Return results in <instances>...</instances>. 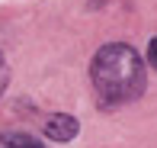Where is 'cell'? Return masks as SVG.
I'll return each instance as SVG.
<instances>
[{
	"label": "cell",
	"instance_id": "obj_1",
	"mask_svg": "<svg viewBox=\"0 0 157 148\" xmlns=\"http://www.w3.org/2000/svg\"><path fill=\"white\" fill-rule=\"evenodd\" d=\"M90 84L103 106L128 103L144 94V65L141 55L125 42H109L93 55L90 65Z\"/></svg>",
	"mask_w": 157,
	"mask_h": 148
},
{
	"label": "cell",
	"instance_id": "obj_2",
	"mask_svg": "<svg viewBox=\"0 0 157 148\" xmlns=\"http://www.w3.org/2000/svg\"><path fill=\"white\" fill-rule=\"evenodd\" d=\"M77 119L74 116H67V113H55L52 119L45 122V135L52 138V142H71V138L77 135Z\"/></svg>",
	"mask_w": 157,
	"mask_h": 148
},
{
	"label": "cell",
	"instance_id": "obj_3",
	"mask_svg": "<svg viewBox=\"0 0 157 148\" xmlns=\"http://www.w3.org/2000/svg\"><path fill=\"white\" fill-rule=\"evenodd\" d=\"M0 148H45L35 135H26V132H3L0 135Z\"/></svg>",
	"mask_w": 157,
	"mask_h": 148
},
{
	"label": "cell",
	"instance_id": "obj_4",
	"mask_svg": "<svg viewBox=\"0 0 157 148\" xmlns=\"http://www.w3.org/2000/svg\"><path fill=\"white\" fill-rule=\"evenodd\" d=\"M147 61L157 68V39H151V45H147Z\"/></svg>",
	"mask_w": 157,
	"mask_h": 148
},
{
	"label": "cell",
	"instance_id": "obj_5",
	"mask_svg": "<svg viewBox=\"0 0 157 148\" xmlns=\"http://www.w3.org/2000/svg\"><path fill=\"white\" fill-rule=\"evenodd\" d=\"M3 84H6V71H0V94H3Z\"/></svg>",
	"mask_w": 157,
	"mask_h": 148
},
{
	"label": "cell",
	"instance_id": "obj_6",
	"mask_svg": "<svg viewBox=\"0 0 157 148\" xmlns=\"http://www.w3.org/2000/svg\"><path fill=\"white\" fill-rule=\"evenodd\" d=\"M0 71H3V58H0Z\"/></svg>",
	"mask_w": 157,
	"mask_h": 148
}]
</instances>
